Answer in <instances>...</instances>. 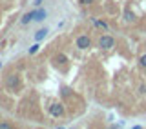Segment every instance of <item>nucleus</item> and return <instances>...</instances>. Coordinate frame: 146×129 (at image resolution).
<instances>
[{
  "instance_id": "nucleus-1",
  "label": "nucleus",
  "mask_w": 146,
  "mask_h": 129,
  "mask_svg": "<svg viewBox=\"0 0 146 129\" xmlns=\"http://www.w3.org/2000/svg\"><path fill=\"white\" fill-rule=\"evenodd\" d=\"M113 44H115V40H113L111 36H108V35L100 36V40H99V45H100L102 49H111V47H113Z\"/></svg>"
},
{
  "instance_id": "nucleus-2",
  "label": "nucleus",
  "mask_w": 146,
  "mask_h": 129,
  "mask_svg": "<svg viewBox=\"0 0 146 129\" xmlns=\"http://www.w3.org/2000/svg\"><path fill=\"white\" fill-rule=\"evenodd\" d=\"M90 45H91V40L86 35H82V36L77 38V47H79V49H88Z\"/></svg>"
},
{
  "instance_id": "nucleus-3",
  "label": "nucleus",
  "mask_w": 146,
  "mask_h": 129,
  "mask_svg": "<svg viewBox=\"0 0 146 129\" xmlns=\"http://www.w3.org/2000/svg\"><path fill=\"white\" fill-rule=\"evenodd\" d=\"M49 113L53 115V116H62L64 115V107L60 104H51V107H49Z\"/></svg>"
},
{
  "instance_id": "nucleus-4",
  "label": "nucleus",
  "mask_w": 146,
  "mask_h": 129,
  "mask_svg": "<svg viewBox=\"0 0 146 129\" xmlns=\"http://www.w3.org/2000/svg\"><path fill=\"white\" fill-rule=\"evenodd\" d=\"M44 18H46V11H44V9H36V11H33V20L40 22V20H44Z\"/></svg>"
},
{
  "instance_id": "nucleus-5",
  "label": "nucleus",
  "mask_w": 146,
  "mask_h": 129,
  "mask_svg": "<svg viewBox=\"0 0 146 129\" xmlns=\"http://www.w3.org/2000/svg\"><path fill=\"white\" fill-rule=\"evenodd\" d=\"M46 33H48V29H40V31H36V35H35V40L36 42H40V40L46 36Z\"/></svg>"
},
{
  "instance_id": "nucleus-6",
  "label": "nucleus",
  "mask_w": 146,
  "mask_h": 129,
  "mask_svg": "<svg viewBox=\"0 0 146 129\" xmlns=\"http://www.w3.org/2000/svg\"><path fill=\"white\" fill-rule=\"evenodd\" d=\"M17 84H18L17 76H9V78H7V86H9V87H15Z\"/></svg>"
},
{
  "instance_id": "nucleus-7",
  "label": "nucleus",
  "mask_w": 146,
  "mask_h": 129,
  "mask_svg": "<svg viewBox=\"0 0 146 129\" xmlns=\"http://www.w3.org/2000/svg\"><path fill=\"white\" fill-rule=\"evenodd\" d=\"M29 20H33V13H27V15H24V18H22V24H27Z\"/></svg>"
},
{
  "instance_id": "nucleus-8",
  "label": "nucleus",
  "mask_w": 146,
  "mask_h": 129,
  "mask_svg": "<svg viewBox=\"0 0 146 129\" xmlns=\"http://www.w3.org/2000/svg\"><path fill=\"white\" fill-rule=\"evenodd\" d=\"M38 47H40V45H38V44H35L33 47L29 49V53H31V55H33V53H36V51H38Z\"/></svg>"
},
{
  "instance_id": "nucleus-9",
  "label": "nucleus",
  "mask_w": 146,
  "mask_h": 129,
  "mask_svg": "<svg viewBox=\"0 0 146 129\" xmlns=\"http://www.w3.org/2000/svg\"><path fill=\"white\" fill-rule=\"evenodd\" d=\"M124 16H126V20H128V22H131V20H133V15H131L130 11H126V15H124Z\"/></svg>"
},
{
  "instance_id": "nucleus-10",
  "label": "nucleus",
  "mask_w": 146,
  "mask_h": 129,
  "mask_svg": "<svg viewBox=\"0 0 146 129\" xmlns=\"http://www.w3.org/2000/svg\"><path fill=\"white\" fill-rule=\"evenodd\" d=\"M82 6H90V4H93V0H79Z\"/></svg>"
},
{
  "instance_id": "nucleus-11",
  "label": "nucleus",
  "mask_w": 146,
  "mask_h": 129,
  "mask_svg": "<svg viewBox=\"0 0 146 129\" xmlns=\"http://www.w3.org/2000/svg\"><path fill=\"white\" fill-rule=\"evenodd\" d=\"M141 66L146 67V55H143V57H141Z\"/></svg>"
},
{
  "instance_id": "nucleus-12",
  "label": "nucleus",
  "mask_w": 146,
  "mask_h": 129,
  "mask_svg": "<svg viewBox=\"0 0 146 129\" xmlns=\"http://www.w3.org/2000/svg\"><path fill=\"white\" fill-rule=\"evenodd\" d=\"M42 2H44V0H35V6H40Z\"/></svg>"
},
{
  "instance_id": "nucleus-13",
  "label": "nucleus",
  "mask_w": 146,
  "mask_h": 129,
  "mask_svg": "<svg viewBox=\"0 0 146 129\" xmlns=\"http://www.w3.org/2000/svg\"><path fill=\"white\" fill-rule=\"evenodd\" d=\"M0 126H2V122H0Z\"/></svg>"
}]
</instances>
